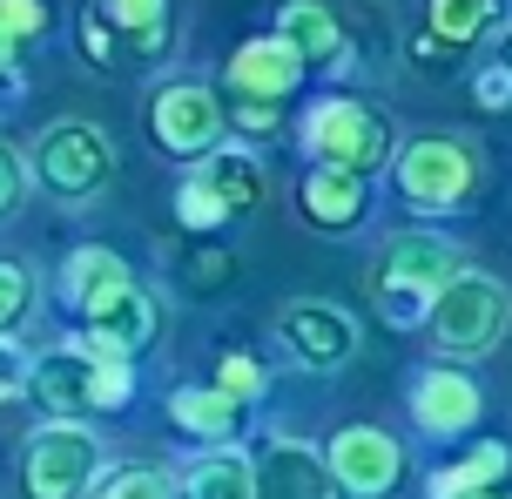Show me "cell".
Listing matches in <instances>:
<instances>
[{
	"label": "cell",
	"mask_w": 512,
	"mask_h": 499,
	"mask_svg": "<svg viewBox=\"0 0 512 499\" xmlns=\"http://www.w3.org/2000/svg\"><path fill=\"white\" fill-rule=\"evenodd\" d=\"M459 270H465L459 243L425 237V230H405V237L384 243L378 263H371V304H378L384 324L411 331V324H425V317H432L438 290L452 284Z\"/></svg>",
	"instance_id": "1"
},
{
	"label": "cell",
	"mask_w": 512,
	"mask_h": 499,
	"mask_svg": "<svg viewBox=\"0 0 512 499\" xmlns=\"http://www.w3.org/2000/svg\"><path fill=\"white\" fill-rule=\"evenodd\" d=\"M506 324H512V297L486 270H459L452 284L438 290L432 317H425V331H432V344L445 358H479V351H492V344L506 338Z\"/></svg>",
	"instance_id": "2"
},
{
	"label": "cell",
	"mask_w": 512,
	"mask_h": 499,
	"mask_svg": "<svg viewBox=\"0 0 512 499\" xmlns=\"http://www.w3.org/2000/svg\"><path fill=\"white\" fill-rule=\"evenodd\" d=\"M27 392L41 398L54 419L115 412V405H128V365L122 358H88L81 344H68V351H48L41 365L27 371Z\"/></svg>",
	"instance_id": "3"
},
{
	"label": "cell",
	"mask_w": 512,
	"mask_h": 499,
	"mask_svg": "<svg viewBox=\"0 0 512 499\" xmlns=\"http://www.w3.org/2000/svg\"><path fill=\"white\" fill-rule=\"evenodd\" d=\"M95 473H102V439L81 432L75 419H54L27 439V459H21L27 499H81Z\"/></svg>",
	"instance_id": "4"
},
{
	"label": "cell",
	"mask_w": 512,
	"mask_h": 499,
	"mask_svg": "<svg viewBox=\"0 0 512 499\" xmlns=\"http://www.w3.org/2000/svg\"><path fill=\"white\" fill-rule=\"evenodd\" d=\"M304 149L324 169H351V176H371L384 162V149H391V129H384V115L378 108H364V102H317L304 115Z\"/></svg>",
	"instance_id": "5"
},
{
	"label": "cell",
	"mask_w": 512,
	"mask_h": 499,
	"mask_svg": "<svg viewBox=\"0 0 512 499\" xmlns=\"http://www.w3.org/2000/svg\"><path fill=\"white\" fill-rule=\"evenodd\" d=\"M398 189H405V203H418V210H459L465 196H472V156H465V142H452V135H418L405 156H398Z\"/></svg>",
	"instance_id": "6"
},
{
	"label": "cell",
	"mask_w": 512,
	"mask_h": 499,
	"mask_svg": "<svg viewBox=\"0 0 512 499\" xmlns=\"http://www.w3.org/2000/svg\"><path fill=\"white\" fill-rule=\"evenodd\" d=\"M34 169H41V183H48L54 196H88V189H102L108 176H115V149H108L102 129H88V122H61V129L41 135Z\"/></svg>",
	"instance_id": "7"
},
{
	"label": "cell",
	"mask_w": 512,
	"mask_h": 499,
	"mask_svg": "<svg viewBox=\"0 0 512 499\" xmlns=\"http://www.w3.org/2000/svg\"><path fill=\"white\" fill-rule=\"evenodd\" d=\"M324 466H331V479L351 499H384L398 486V473H405V452H398V439L378 432V425H344L331 439V459H324Z\"/></svg>",
	"instance_id": "8"
},
{
	"label": "cell",
	"mask_w": 512,
	"mask_h": 499,
	"mask_svg": "<svg viewBox=\"0 0 512 499\" xmlns=\"http://www.w3.org/2000/svg\"><path fill=\"white\" fill-rule=\"evenodd\" d=\"M277 338L290 344L297 365L337 371V365H351V351H358V324H351V311H337L324 297H304V304H290L277 317Z\"/></svg>",
	"instance_id": "9"
},
{
	"label": "cell",
	"mask_w": 512,
	"mask_h": 499,
	"mask_svg": "<svg viewBox=\"0 0 512 499\" xmlns=\"http://www.w3.org/2000/svg\"><path fill=\"white\" fill-rule=\"evenodd\" d=\"M149 122H155V142H162L169 156H209V149L223 142V129H230L203 81H176V88H162L155 108H149Z\"/></svg>",
	"instance_id": "10"
},
{
	"label": "cell",
	"mask_w": 512,
	"mask_h": 499,
	"mask_svg": "<svg viewBox=\"0 0 512 499\" xmlns=\"http://www.w3.org/2000/svg\"><path fill=\"white\" fill-rule=\"evenodd\" d=\"M250 479H256V499H337L331 466L297 439H270L250 459Z\"/></svg>",
	"instance_id": "11"
},
{
	"label": "cell",
	"mask_w": 512,
	"mask_h": 499,
	"mask_svg": "<svg viewBox=\"0 0 512 499\" xmlns=\"http://www.w3.org/2000/svg\"><path fill=\"white\" fill-rule=\"evenodd\" d=\"M155 331H162L155 297H149V290H122L108 311L88 317V338H81V351H88V358H128V351L155 344Z\"/></svg>",
	"instance_id": "12"
},
{
	"label": "cell",
	"mask_w": 512,
	"mask_h": 499,
	"mask_svg": "<svg viewBox=\"0 0 512 499\" xmlns=\"http://www.w3.org/2000/svg\"><path fill=\"white\" fill-rule=\"evenodd\" d=\"M411 419L438 432V439H452L465 425L479 419V385L465 378V371H418V385H411Z\"/></svg>",
	"instance_id": "13"
},
{
	"label": "cell",
	"mask_w": 512,
	"mask_h": 499,
	"mask_svg": "<svg viewBox=\"0 0 512 499\" xmlns=\"http://www.w3.org/2000/svg\"><path fill=\"white\" fill-rule=\"evenodd\" d=\"M230 81L250 95V102H277V95H290L297 81H304V54L290 48L283 34H263V41H243L230 61Z\"/></svg>",
	"instance_id": "14"
},
{
	"label": "cell",
	"mask_w": 512,
	"mask_h": 499,
	"mask_svg": "<svg viewBox=\"0 0 512 499\" xmlns=\"http://www.w3.org/2000/svg\"><path fill=\"white\" fill-rule=\"evenodd\" d=\"M122 290H135V277H128V263L115 257V250H75L68 270H61V297H68L81 317L108 311Z\"/></svg>",
	"instance_id": "15"
},
{
	"label": "cell",
	"mask_w": 512,
	"mask_h": 499,
	"mask_svg": "<svg viewBox=\"0 0 512 499\" xmlns=\"http://www.w3.org/2000/svg\"><path fill=\"white\" fill-rule=\"evenodd\" d=\"M297 203H304V216L317 223V230H351L364 216V176H351V169H310L304 189H297Z\"/></svg>",
	"instance_id": "16"
},
{
	"label": "cell",
	"mask_w": 512,
	"mask_h": 499,
	"mask_svg": "<svg viewBox=\"0 0 512 499\" xmlns=\"http://www.w3.org/2000/svg\"><path fill=\"white\" fill-rule=\"evenodd\" d=\"M277 34L304 54V68L310 61H331V75H344V61H351V48H344V34H337V21H331V7H317V0H290V7L277 14Z\"/></svg>",
	"instance_id": "17"
},
{
	"label": "cell",
	"mask_w": 512,
	"mask_h": 499,
	"mask_svg": "<svg viewBox=\"0 0 512 499\" xmlns=\"http://www.w3.org/2000/svg\"><path fill=\"white\" fill-rule=\"evenodd\" d=\"M182 499H256L250 459H236V452L189 459V466H182Z\"/></svg>",
	"instance_id": "18"
},
{
	"label": "cell",
	"mask_w": 512,
	"mask_h": 499,
	"mask_svg": "<svg viewBox=\"0 0 512 499\" xmlns=\"http://www.w3.org/2000/svg\"><path fill=\"white\" fill-rule=\"evenodd\" d=\"M203 183L223 196V210H250V203H263V169H256L250 149H209L203 156Z\"/></svg>",
	"instance_id": "19"
},
{
	"label": "cell",
	"mask_w": 512,
	"mask_h": 499,
	"mask_svg": "<svg viewBox=\"0 0 512 499\" xmlns=\"http://www.w3.org/2000/svg\"><path fill=\"white\" fill-rule=\"evenodd\" d=\"M425 27L445 48H472L479 34L499 27V0H425Z\"/></svg>",
	"instance_id": "20"
},
{
	"label": "cell",
	"mask_w": 512,
	"mask_h": 499,
	"mask_svg": "<svg viewBox=\"0 0 512 499\" xmlns=\"http://www.w3.org/2000/svg\"><path fill=\"white\" fill-rule=\"evenodd\" d=\"M512 466V452L506 446H479V452H465L459 466H445V473L432 479V499H472V493H492L499 479H506Z\"/></svg>",
	"instance_id": "21"
},
{
	"label": "cell",
	"mask_w": 512,
	"mask_h": 499,
	"mask_svg": "<svg viewBox=\"0 0 512 499\" xmlns=\"http://www.w3.org/2000/svg\"><path fill=\"white\" fill-rule=\"evenodd\" d=\"M169 412H176L182 432H203V439H223L236 425V398L223 392V385H182L176 398H169Z\"/></svg>",
	"instance_id": "22"
},
{
	"label": "cell",
	"mask_w": 512,
	"mask_h": 499,
	"mask_svg": "<svg viewBox=\"0 0 512 499\" xmlns=\"http://www.w3.org/2000/svg\"><path fill=\"white\" fill-rule=\"evenodd\" d=\"M102 14L115 27H128L142 48H155V41H162V0H102Z\"/></svg>",
	"instance_id": "23"
},
{
	"label": "cell",
	"mask_w": 512,
	"mask_h": 499,
	"mask_svg": "<svg viewBox=\"0 0 512 499\" xmlns=\"http://www.w3.org/2000/svg\"><path fill=\"white\" fill-rule=\"evenodd\" d=\"M176 210H182V223H189V230H216V223H223V196H216V189L203 183V176H196V183H182V196H176Z\"/></svg>",
	"instance_id": "24"
},
{
	"label": "cell",
	"mask_w": 512,
	"mask_h": 499,
	"mask_svg": "<svg viewBox=\"0 0 512 499\" xmlns=\"http://www.w3.org/2000/svg\"><path fill=\"white\" fill-rule=\"evenodd\" d=\"M27 304H34V284H27L21 263H0V331H14L27 317Z\"/></svg>",
	"instance_id": "25"
},
{
	"label": "cell",
	"mask_w": 512,
	"mask_h": 499,
	"mask_svg": "<svg viewBox=\"0 0 512 499\" xmlns=\"http://www.w3.org/2000/svg\"><path fill=\"white\" fill-rule=\"evenodd\" d=\"M102 499H176L169 493V479L162 473H149V466H128V473H115L102 486Z\"/></svg>",
	"instance_id": "26"
},
{
	"label": "cell",
	"mask_w": 512,
	"mask_h": 499,
	"mask_svg": "<svg viewBox=\"0 0 512 499\" xmlns=\"http://www.w3.org/2000/svg\"><path fill=\"white\" fill-rule=\"evenodd\" d=\"M48 27V7L41 0H0V34L21 41V34H41Z\"/></svg>",
	"instance_id": "27"
},
{
	"label": "cell",
	"mask_w": 512,
	"mask_h": 499,
	"mask_svg": "<svg viewBox=\"0 0 512 499\" xmlns=\"http://www.w3.org/2000/svg\"><path fill=\"white\" fill-rule=\"evenodd\" d=\"M216 385H223V392L243 405V398L263 392V365H250V358H223V378H216Z\"/></svg>",
	"instance_id": "28"
},
{
	"label": "cell",
	"mask_w": 512,
	"mask_h": 499,
	"mask_svg": "<svg viewBox=\"0 0 512 499\" xmlns=\"http://www.w3.org/2000/svg\"><path fill=\"white\" fill-rule=\"evenodd\" d=\"M21 189H27V176H21V156H14V149L0 142V216H7L14 203H21Z\"/></svg>",
	"instance_id": "29"
},
{
	"label": "cell",
	"mask_w": 512,
	"mask_h": 499,
	"mask_svg": "<svg viewBox=\"0 0 512 499\" xmlns=\"http://www.w3.org/2000/svg\"><path fill=\"white\" fill-rule=\"evenodd\" d=\"M27 371H34V365H27L21 351H14V344H0V398H21L27 392Z\"/></svg>",
	"instance_id": "30"
},
{
	"label": "cell",
	"mask_w": 512,
	"mask_h": 499,
	"mask_svg": "<svg viewBox=\"0 0 512 499\" xmlns=\"http://www.w3.org/2000/svg\"><path fill=\"white\" fill-rule=\"evenodd\" d=\"M189 277H196V284H223V277H230V257H223V250H196V257H189Z\"/></svg>",
	"instance_id": "31"
},
{
	"label": "cell",
	"mask_w": 512,
	"mask_h": 499,
	"mask_svg": "<svg viewBox=\"0 0 512 499\" xmlns=\"http://www.w3.org/2000/svg\"><path fill=\"white\" fill-rule=\"evenodd\" d=\"M479 102H486V108L512 102V68H486V75H479Z\"/></svg>",
	"instance_id": "32"
},
{
	"label": "cell",
	"mask_w": 512,
	"mask_h": 499,
	"mask_svg": "<svg viewBox=\"0 0 512 499\" xmlns=\"http://www.w3.org/2000/svg\"><path fill=\"white\" fill-rule=\"evenodd\" d=\"M81 48L95 54V61H108V54H115V34H108L102 14H88V21H81Z\"/></svg>",
	"instance_id": "33"
},
{
	"label": "cell",
	"mask_w": 512,
	"mask_h": 499,
	"mask_svg": "<svg viewBox=\"0 0 512 499\" xmlns=\"http://www.w3.org/2000/svg\"><path fill=\"white\" fill-rule=\"evenodd\" d=\"M236 122H243V129H256V135H270V129H277V108H270V102H243V115H236Z\"/></svg>",
	"instance_id": "34"
},
{
	"label": "cell",
	"mask_w": 512,
	"mask_h": 499,
	"mask_svg": "<svg viewBox=\"0 0 512 499\" xmlns=\"http://www.w3.org/2000/svg\"><path fill=\"white\" fill-rule=\"evenodd\" d=\"M7 68H14V41L0 34V75H7Z\"/></svg>",
	"instance_id": "35"
},
{
	"label": "cell",
	"mask_w": 512,
	"mask_h": 499,
	"mask_svg": "<svg viewBox=\"0 0 512 499\" xmlns=\"http://www.w3.org/2000/svg\"><path fill=\"white\" fill-rule=\"evenodd\" d=\"M506 68H512V41H506Z\"/></svg>",
	"instance_id": "36"
},
{
	"label": "cell",
	"mask_w": 512,
	"mask_h": 499,
	"mask_svg": "<svg viewBox=\"0 0 512 499\" xmlns=\"http://www.w3.org/2000/svg\"><path fill=\"white\" fill-rule=\"evenodd\" d=\"M472 499H492V493H472Z\"/></svg>",
	"instance_id": "37"
}]
</instances>
